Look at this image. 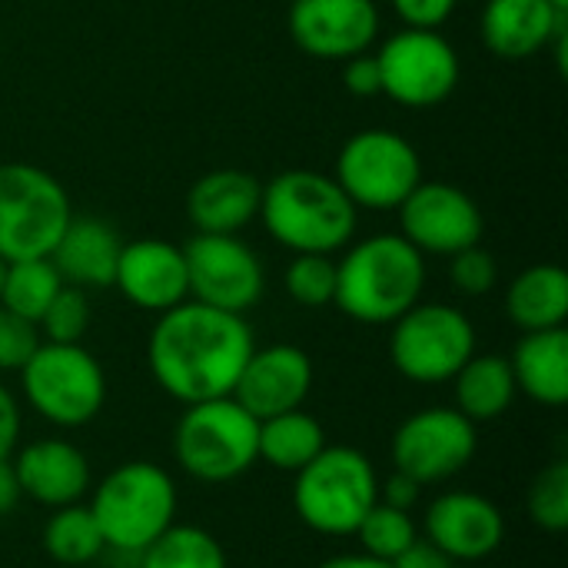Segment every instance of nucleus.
Here are the masks:
<instances>
[{
  "mask_svg": "<svg viewBox=\"0 0 568 568\" xmlns=\"http://www.w3.org/2000/svg\"><path fill=\"white\" fill-rule=\"evenodd\" d=\"M253 349V329L240 313L183 300L156 316L146 343V363L170 399L193 406L233 396Z\"/></svg>",
  "mask_w": 568,
  "mask_h": 568,
  "instance_id": "obj_1",
  "label": "nucleus"
},
{
  "mask_svg": "<svg viewBox=\"0 0 568 568\" xmlns=\"http://www.w3.org/2000/svg\"><path fill=\"white\" fill-rule=\"evenodd\" d=\"M426 256L403 233H376L346 246L336 263L333 306L363 326H389L423 300Z\"/></svg>",
  "mask_w": 568,
  "mask_h": 568,
  "instance_id": "obj_2",
  "label": "nucleus"
},
{
  "mask_svg": "<svg viewBox=\"0 0 568 568\" xmlns=\"http://www.w3.org/2000/svg\"><path fill=\"white\" fill-rule=\"evenodd\" d=\"M256 220L290 253L333 256L353 243L359 210L333 176L316 170H286L263 183Z\"/></svg>",
  "mask_w": 568,
  "mask_h": 568,
  "instance_id": "obj_3",
  "label": "nucleus"
},
{
  "mask_svg": "<svg viewBox=\"0 0 568 568\" xmlns=\"http://www.w3.org/2000/svg\"><path fill=\"white\" fill-rule=\"evenodd\" d=\"M176 509L180 493L173 476L146 459L110 469L90 489V513L103 532V542L120 556H140L153 546L176 523Z\"/></svg>",
  "mask_w": 568,
  "mask_h": 568,
  "instance_id": "obj_4",
  "label": "nucleus"
},
{
  "mask_svg": "<svg viewBox=\"0 0 568 568\" xmlns=\"http://www.w3.org/2000/svg\"><path fill=\"white\" fill-rule=\"evenodd\" d=\"M376 503L379 473L373 459L353 446H326L313 463L293 473V513L316 536H356Z\"/></svg>",
  "mask_w": 568,
  "mask_h": 568,
  "instance_id": "obj_5",
  "label": "nucleus"
},
{
  "mask_svg": "<svg viewBox=\"0 0 568 568\" xmlns=\"http://www.w3.org/2000/svg\"><path fill=\"white\" fill-rule=\"evenodd\" d=\"M260 419L233 396L186 406L173 433L176 466L206 486H223L246 476L260 463Z\"/></svg>",
  "mask_w": 568,
  "mask_h": 568,
  "instance_id": "obj_6",
  "label": "nucleus"
},
{
  "mask_svg": "<svg viewBox=\"0 0 568 568\" xmlns=\"http://www.w3.org/2000/svg\"><path fill=\"white\" fill-rule=\"evenodd\" d=\"M20 393L43 423L57 429H83L103 413L106 373L80 343L40 339L20 369Z\"/></svg>",
  "mask_w": 568,
  "mask_h": 568,
  "instance_id": "obj_7",
  "label": "nucleus"
},
{
  "mask_svg": "<svg viewBox=\"0 0 568 568\" xmlns=\"http://www.w3.org/2000/svg\"><path fill=\"white\" fill-rule=\"evenodd\" d=\"M73 216L63 183L23 160L0 163V260L50 256Z\"/></svg>",
  "mask_w": 568,
  "mask_h": 568,
  "instance_id": "obj_8",
  "label": "nucleus"
},
{
  "mask_svg": "<svg viewBox=\"0 0 568 568\" xmlns=\"http://www.w3.org/2000/svg\"><path fill=\"white\" fill-rule=\"evenodd\" d=\"M389 359L416 386H443L476 356L473 320L449 303H416L389 323Z\"/></svg>",
  "mask_w": 568,
  "mask_h": 568,
  "instance_id": "obj_9",
  "label": "nucleus"
},
{
  "mask_svg": "<svg viewBox=\"0 0 568 568\" xmlns=\"http://www.w3.org/2000/svg\"><path fill=\"white\" fill-rule=\"evenodd\" d=\"M333 180L343 186L356 210L389 213L399 210L403 200L423 183V160L403 133L373 126L353 133L343 143Z\"/></svg>",
  "mask_w": 568,
  "mask_h": 568,
  "instance_id": "obj_10",
  "label": "nucleus"
},
{
  "mask_svg": "<svg viewBox=\"0 0 568 568\" xmlns=\"http://www.w3.org/2000/svg\"><path fill=\"white\" fill-rule=\"evenodd\" d=\"M383 97L409 110H433L446 103L463 77L456 47L439 30L403 27L376 50Z\"/></svg>",
  "mask_w": 568,
  "mask_h": 568,
  "instance_id": "obj_11",
  "label": "nucleus"
},
{
  "mask_svg": "<svg viewBox=\"0 0 568 568\" xmlns=\"http://www.w3.org/2000/svg\"><path fill=\"white\" fill-rule=\"evenodd\" d=\"M479 449V429L456 406H426L393 433V469L419 486H439L469 469Z\"/></svg>",
  "mask_w": 568,
  "mask_h": 568,
  "instance_id": "obj_12",
  "label": "nucleus"
},
{
  "mask_svg": "<svg viewBox=\"0 0 568 568\" xmlns=\"http://www.w3.org/2000/svg\"><path fill=\"white\" fill-rule=\"evenodd\" d=\"M183 256H186L190 300L240 316L263 300L266 290L263 260L240 236L196 233L183 246Z\"/></svg>",
  "mask_w": 568,
  "mask_h": 568,
  "instance_id": "obj_13",
  "label": "nucleus"
},
{
  "mask_svg": "<svg viewBox=\"0 0 568 568\" xmlns=\"http://www.w3.org/2000/svg\"><path fill=\"white\" fill-rule=\"evenodd\" d=\"M399 233L423 253V256H453L483 243L486 220L479 203L443 180H423L396 210Z\"/></svg>",
  "mask_w": 568,
  "mask_h": 568,
  "instance_id": "obj_14",
  "label": "nucleus"
},
{
  "mask_svg": "<svg viewBox=\"0 0 568 568\" xmlns=\"http://www.w3.org/2000/svg\"><path fill=\"white\" fill-rule=\"evenodd\" d=\"M290 37L313 60H349L379 40L376 0H293Z\"/></svg>",
  "mask_w": 568,
  "mask_h": 568,
  "instance_id": "obj_15",
  "label": "nucleus"
},
{
  "mask_svg": "<svg viewBox=\"0 0 568 568\" xmlns=\"http://www.w3.org/2000/svg\"><path fill=\"white\" fill-rule=\"evenodd\" d=\"M419 536L453 562H483L506 542V516L489 496L453 489L426 506Z\"/></svg>",
  "mask_w": 568,
  "mask_h": 568,
  "instance_id": "obj_16",
  "label": "nucleus"
},
{
  "mask_svg": "<svg viewBox=\"0 0 568 568\" xmlns=\"http://www.w3.org/2000/svg\"><path fill=\"white\" fill-rule=\"evenodd\" d=\"M313 359L293 343L256 346L233 386V399L256 419L303 409L313 393Z\"/></svg>",
  "mask_w": 568,
  "mask_h": 568,
  "instance_id": "obj_17",
  "label": "nucleus"
},
{
  "mask_svg": "<svg viewBox=\"0 0 568 568\" xmlns=\"http://www.w3.org/2000/svg\"><path fill=\"white\" fill-rule=\"evenodd\" d=\"M113 286L120 296L143 310V313H166L190 300V280H186V256L183 246H173L160 236H143L133 243H123Z\"/></svg>",
  "mask_w": 568,
  "mask_h": 568,
  "instance_id": "obj_18",
  "label": "nucleus"
},
{
  "mask_svg": "<svg viewBox=\"0 0 568 568\" xmlns=\"http://www.w3.org/2000/svg\"><path fill=\"white\" fill-rule=\"evenodd\" d=\"M10 463L20 496L43 509L83 503L93 489L87 453L67 439H33L27 446H17Z\"/></svg>",
  "mask_w": 568,
  "mask_h": 568,
  "instance_id": "obj_19",
  "label": "nucleus"
},
{
  "mask_svg": "<svg viewBox=\"0 0 568 568\" xmlns=\"http://www.w3.org/2000/svg\"><path fill=\"white\" fill-rule=\"evenodd\" d=\"M566 10L552 0H486L479 33L499 60H529L568 30Z\"/></svg>",
  "mask_w": 568,
  "mask_h": 568,
  "instance_id": "obj_20",
  "label": "nucleus"
},
{
  "mask_svg": "<svg viewBox=\"0 0 568 568\" xmlns=\"http://www.w3.org/2000/svg\"><path fill=\"white\" fill-rule=\"evenodd\" d=\"M120 250H123V240L106 220L70 216L63 236L50 250V263L57 266L67 286L103 290V286H113Z\"/></svg>",
  "mask_w": 568,
  "mask_h": 568,
  "instance_id": "obj_21",
  "label": "nucleus"
},
{
  "mask_svg": "<svg viewBox=\"0 0 568 568\" xmlns=\"http://www.w3.org/2000/svg\"><path fill=\"white\" fill-rule=\"evenodd\" d=\"M263 183L246 170H213L200 176L186 193V216L196 233L240 236L260 213Z\"/></svg>",
  "mask_w": 568,
  "mask_h": 568,
  "instance_id": "obj_22",
  "label": "nucleus"
},
{
  "mask_svg": "<svg viewBox=\"0 0 568 568\" xmlns=\"http://www.w3.org/2000/svg\"><path fill=\"white\" fill-rule=\"evenodd\" d=\"M516 389L529 396L539 406L559 409L568 403V333L559 329H539L523 333L509 356Z\"/></svg>",
  "mask_w": 568,
  "mask_h": 568,
  "instance_id": "obj_23",
  "label": "nucleus"
},
{
  "mask_svg": "<svg viewBox=\"0 0 568 568\" xmlns=\"http://www.w3.org/2000/svg\"><path fill=\"white\" fill-rule=\"evenodd\" d=\"M506 316L523 333L559 329L568 320V273L556 263L523 270L506 290Z\"/></svg>",
  "mask_w": 568,
  "mask_h": 568,
  "instance_id": "obj_24",
  "label": "nucleus"
},
{
  "mask_svg": "<svg viewBox=\"0 0 568 568\" xmlns=\"http://www.w3.org/2000/svg\"><path fill=\"white\" fill-rule=\"evenodd\" d=\"M516 376L509 356L499 353H476L456 376H453V399L456 409L469 423H496L516 403Z\"/></svg>",
  "mask_w": 568,
  "mask_h": 568,
  "instance_id": "obj_25",
  "label": "nucleus"
},
{
  "mask_svg": "<svg viewBox=\"0 0 568 568\" xmlns=\"http://www.w3.org/2000/svg\"><path fill=\"white\" fill-rule=\"evenodd\" d=\"M326 429L316 416L293 409L270 419H260V459L280 473H300L306 463H313L326 449Z\"/></svg>",
  "mask_w": 568,
  "mask_h": 568,
  "instance_id": "obj_26",
  "label": "nucleus"
},
{
  "mask_svg": "<svg viewBox=\"0 0 568 568\" xmlns=\"http://www.w3.org/2000/svg\"><path fill=\"white\" fill-rule=\"evenodd\" d=\"M43 549L57 566H90L106 552V542L90 506L73 503L50 509L43 526Z\"/></svg>",
  "mask_w": 568,
  "mask_h": 568,
  "instance_id": "obj_27",
  "label": "nucleus"
},
{
  "mask_svg": "<svg viewBox=\"0 0 568 568\" xmlns=\"http://www.w3.org/2000/svg\"><path fill=\"white\" fill-rule=\"evenodd\" d=\"M63 290V280L50 256L37 260H13L3 266V283H0V306L17 313L27 323H40L43 310L53 303V296Z\"/></svg>",
  "mask_w": 568,
  "mask_h": 568,
  "instance_id": "obj_28",
  "label": "nucleus"
},
{
  "mask_svg": "<svg viewBox=\"0 0 568 568\" xmlns=\"http://www.w3.org/2000/svg\"><path fill=\"white\" fill-rule=\"evenodd\" d=\"M140 568H230L220 539L200 526L173 523L153 546L136 556Z\"/></svg>",
  "mask_w": 568,
  "mask_h": 568,
  "instance_id": "obj_29",
  "label": "nucleus"
},
{
  "mask_svg": "<svg viewBox=\"0 0 568 568\" xmlns=\"http://www.w3.org/2000/svg\"><path fill=\"white\" fill-rule=\"evenodd\" d=\"M356 539H359L366 556L383 559V562H396L419 539V526H416L409 509H396V506L376 503L366 513V519L359 523Z\"/></svg>",
  "mask_w": 568,
  "mask_h": 568,
  "instance_id": "obj_30",
  "label": "nucleus"
},
{
  "mask_svg": "<svg viewBox=\"0 0 568 568\" xmlns=\"http://www.w3.org/2000/svg\"><path fill=\"white\" fill-rule=\"evenodd\" d=\"M283 286L296 306L323 310L336 296V260L323 253H293Z\"/></svg>",
  "mask_w": 568,
  "mask_h": 568,
  "instance_id": "obj_31",
  "label": "nucleus"
},
{
  "mask_svg": "<svg viewBox=\"0 0 568 568\" xmlns=\"http://www.w3.org/2000/svg\"><path fill=\"white\" fill-rule=\"evenodd\" d=\"M529 519L542 532H566L568 529V463L559 459L546 466L532 489H529Z\"/></svg>",
  "mask_w": 568,
  "mask_h": 568,
  "instance_id": "obj_32",
  "label": "nucleus"
},
{
  "mask_svg": "<svg viewBox=\"0 0 568 568\" xmlns=\"http://www.w3.org/2000/svg\"><path fill=\"white\" fill-rule=\"evenodd\" d=\"M93 310H90V296L87 290L67 286L53 296V303L43 310L37 329L43 333L47 343H80L90 329Z\"/></svg>",
  "mask_w": 568,
  "mask_h": 568,
  "instance_id": "obj_33",
  "label": "nucleus"
},
{
  "mask_svg": "<svg viewBox=\"0 0 568 568\" xmlns=\"http://www.w3.org/2000/svg\"><path fill=\"white\" fill-rule=\"evenodd\" d=\"M496 280H499L496 256L489 250H483L479 243L449 256V283H453L456 293H463V296H486L496 286Z\"/></svg>",
  "mask_w": 568,
  "mask_h": 568,
  "instance_id": "obj_34",
  "label": "nucleus"
},
{
  "mask_svg": "<svg viewBox=\"0 0 568 568\" xmlns=\"http://www.w3.org/2000/svg\"><path fill=\"white\" fill-rule=\"evenodd\" d=\"M40 346V329L0 306V373H20Z\"/></svg>",
  "mask_w": 568,
  "mask_h": 568,
  "instance_id": "obj_35",
  "label": "nucleus"
},
{
  "mask_svg": "<svg viewBox=\"0 0 568 568\" xmlns=\"http://www.w3.org/2000/svg\"><path fill=\"white\" fill-rule=\"evenodd\" d=\"M456 3L459 0H393V10L406 27L439 30L456 13Z\"/></svg>",
  "mask_w": 568,
  "mask_h": 568,
  "instance_id": "obj_36",
  "label": "nucleus"
},
{
  "mask_svg": "<svg viewBox=\"0 0 568 568\" xmlns=\"http://www.w3.org/2000/svg\"><path fill=\"white\" fill-rule=\"evenodd\" d=\"M343 87L353 97H379L383 83H379V63L376 53H359L343 60Z\"/></svg>",
  "mask_w": 568,
  "mask_h": 568,
  "instance_id": "obj_37",
  "label": "nucleus"
},
{
  "mask_svg": "<svg viewBox=\"0 0 568 568\" xmlns=\"http://www.w3.org/2000/svg\"><path fill=\"white\" fill-rule=\"evenodd\" d=\"M23 436V413L10 386L0 383V459H10Z\"/></svg>",
  "mask_w": 568,
  "mask_h": 568,
  "instance_id": "obj_38",
  "label": "nucleus"
},
{
  "mask_svg": "<svg viewBox=\"0 0 568 568\" xmlns=\"http://www.w3.org/2000/svg\"><path fill=\"white\" fill-rule=\"evenodd\" d=\"M419 496H423V486L413 483L409 476L396 473V469H393V476L386 483H379V503H386V506H396V509H409L413 513V506L419 503Z\"/></svg>",
  "mask_w": 568,
  "mask_h": 568,
  "instance_id": "obj_39",
  "label": "nucleus"
},
{
  "mask_svg": "<svg viewBox=\"0 0 568 568\" xmlns=\"http://www.w3.org/2000/svg\"><path fill=\"white\" fill-rule=\"evenodd\" d=\"M393 568H456L449 556H443L433 542H426L423 536L393 562Z\"/></svg>",
  "mask_w": 568,
  "mask_h": 568,
  "instance_id": "obj_40",
  "label": "nucleus"
},
{
  "mask_svg": "<svg viewBox=\"0 0 568 568\" xmlns=\"http://www.w3.org/2000/svg\"><path fill=\"white\" fill-rule=\"evenodd\" d=\"M20 486H17V473L10 459H0V519L10 516L20 506Z\"/></svg>",
  "mask_w": 568,
  "mask_h": 568,
  "instance_id": "obj_41",
  "label": "nucleus"
},
{
  "mask_svg": "<svg viewBox=\"0 0 568 568\" xmlns=\"http://www.w3.org/2000/svg\"><path fill=\"white\" fill-rule=\"evenodd\" d=\"M316 568H393V562L373 559V556H366V552H343V556L323 559Z\"/></svg>",
  "mask_w": 568,
  "mask_h": 568,
  "instance_id": "obj_42",
  "label": "nucleus"
},
{
  "mask_svg": "<svg viewBox=\"0 0 568 568\" xmlns=\"http://www.w3.org/2000/svg\"><path fill=\"white\" fill-rule=\"evenodd\" d=\"M556 7H562V10H568V0H552Z\"/></svg>",
  "mask_w": 568,
  "mask_h": 568,
  "instance_id": "obj_43",
  "label": "nucleus"
},
{
  "mask_svg": "<svg viewBox=\"0 0 568 568\" xmlns=\"http://www.w3.org/2000/svg\"><path fill=\"white\" fill-rule=\"evenodd\" d=\"M3 266H7V263H3V260H0V283H3Z\"/></svg>",
  "mask_w": 568,
  "mask_h": 568,
  "instance_id": "obj_44",
  "label": "nucleus"
}]
</instances>
